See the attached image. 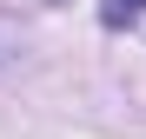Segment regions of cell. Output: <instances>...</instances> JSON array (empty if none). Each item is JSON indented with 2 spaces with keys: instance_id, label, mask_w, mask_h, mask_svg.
<instances>
[{
  "instance_id": "1",
  "label": "cell",
  "mask_w": 146,
  "mask_h": 139,
  "mask_svg": "<svg viewBox=\"0 0 146 139\" xmlns=\"http://www.w3.org/2000/svg\"><path fill=\"white\" fill-rule=\"evenodd\" d=\"M146 13V0H106V27H133Z\"/></svg>"
}]
</instances>
